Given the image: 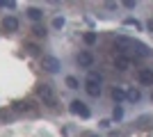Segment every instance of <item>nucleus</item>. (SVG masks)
Here are the masks:
<instances>
[{
    "label": "nucleus",
    "instance_id": "obj_1",
    "mask_svg": "<svg viewBox=\"0 0 153 137\" xmlns=\"http://www.w3.org/2000/svg\"><path fill=\"white\" fill-rule=\"evenodd\" d=\"M114 46L121 50V55H126V50H135L140 57H146L149 55V48L144 44H140V41H135V39H128V37H117Z\"/></svg>",
    "mask_w": 153,
    "mask_h": 137
},
{
    "label": "nucleus",
    "instance_id": "obj_2",
    "mask_svg": "<svg viewBox=\"0 0 153 137\" xmlns=\"http://www.w3.org/2000/svg\"><path fill=\"white\" fill-rule=\"evenodd\" d=\"M85 87H87V94L89 96H101V76L96 71H89V76H87V80H85Z\"/></svg>",
    "mask_w": 153,
    "mask_h": 137
},
{
    "label": "nucleus",
    "instance_id": "obj_3",
    "mask_svg": "<svg viewBox=\"0 0 153 137\" xmlns=\"http://www.w3.org/2000/svg\"><path fill=\"white\" fill-rule=\"evenodd\" d=\"M39 96H41L44 105H48V107H55V105H57V96H55V91H53L51 85H41L39 87Z\"/></svg>",
    "mask_w": 153,
    "mask_h": 137
},
{
    "label": "nucleus",
    "instance_id": "obj_4",
    "mask_svg": "<svg viewBox=\"0 0 153 137\" xmlns=\"http://www.w3.org/2000/svg\"><path fill=\"white\" fill-rule=\"evenodd\" d=\"M41 64H44V69H46V71H51V73H57L59 69H62L59 59H57V57H53V55H44Z\"/></svg>",
    "mask_w": 153,
    "mask_h": 137
},
{
    "label": "nucleus",
    "instance_id": "obj_5",
    "mask_svg": "<svg viewBox=\"0 0 153 137\" xmlns=\"http://www.w3.org/2000/svg\"><path fill=\"white\" fill-rule=\"evenodd\" d=\"M71 112H73V114H80L82 119H87V117L91 114V112H89V107H87V105H85L82 101H73V103H71Z\"/></svg>",
    "mask_w": 153,
    "mask_h": 137
},
{
    "label": "nucleus",
    "instance_id": "obj_6",
    "mask_svg": "<svg viewBox=\"0 0 153 137\" xmlns=\"http://www.w3.org/2000/svg\"><path fill=\"white\" fill-rule=\"evenodd\" d=\"M78 64L82 66V69H89V66L94 64V55H91L89 50H82L80 55H78Z\"/></svg>",
    "mask_w": 153,
    "mask_h": 137
},
{
    "label": "nucleus",
    "instance_id": "obj_7",
    "mask_svg": "<svg viewBox=\"0 0 153 137\" xmlns=\"http://www.w3.org/2000/svg\"><path fill=\"white\" fill-rule=\"evenodd\" d=\"M114 64H117V69H119V71H126L128 66H130V57L119 53V55H117V59H114Z\"/></svg>",
    "mask_w": 153,
    "mask_h": 137
},
{
    "label": "nucleus",
    "instance_id": "obj_8",
    "mask_svg": "<svg viewBox=\"0 0 153 137\" xmlns=\"http://www.w3.org/2000/svg\"><path fill=\"white\" fill-rule=\"evenodd\" d=\"M137 80H140L142 85H153V73L149 71V69H142V71L137 73Z\"/></svg>",
    "mask_w": 153,
    "mask_h": 137
},
{
    "label": "nucleus",
    "instance_id": "obj_9",
    "mask_svg": "<svg viewBox=\"0 0 153 137\" xmlns=\"http://www.w3.org/2000/svg\"><path fill=\"white\" fill-rule=\"evenodd\" d=\"M5 30L16 32V30H19V19H16V16H7L5 19Z\"/></svg>",
    "mask_w": 153,
    "mask_h": 137
},
{
    "label": "nucleus",
    "instance_id": "obj_10",
    "mask_svg": "<svg viewBox=\"0 0 153 137\" xmlns=\"http://www.w3.org/2000/svg\"><path fill=\"white\" fill-rule=\"evenodd\" d=\"M27 16H30L32 21H39L41 16H44V12H41L39 7H30V9H27Z\"/></svg>",
    "mask_w": 153,
    "mask_h": 137
},
{
    "label": "nucleus",
    "instance_id": "obj_11",
    "mask_svg": "<svg viewBox=\"0 0 153 137\" xmlns=\"http://www.w3.org/2000/svg\"><path fill=\"white\" fill-rule=\"evenodd\" d=\"M126 96H128V101H130V103H137V101L142 98V91H140V89H130Z\"/></svg>",
    "mask_w": 153,
    "mask_h": 137
},
{
    "label": "nucleus",
    "instance_id": "obj_12",
    "mask_svg": "<svg viewBox=\"0 0 153 137\" xmlns=\"http://www.w3.org/2000/svg\"><path fill=\"white\" fill-rule=\"evenodd\" d=\"M82 39H85V44H87V46H94L96 41H98V34H96V32H87Z\"/></svg>",
    "mask_w": 153,
    "mask_h": 137
},
{
    "label": "nucleus",
    "instance_id": "obj_13",
    "mask_svg": "<svg viewBox=\"0 0 153 137\" xmlns=\"http://www.w3.org/2000/svg\"><path fill=\"white\" fill-rule=\"evenodd\" d=\"M112 98H114V101H123V98H126V91L114 87V89H112Z\"/></svg>",
    "mask_w": 153,
    "mask_h": 137
},
{
    "label": "nucleus",
    "instance_id": "obj_14",
    "mask_svg": "<svg viewBox=\"0 0 153 137\" xmlns=\"http://www.w3.org/2000/svg\"><path fill=\"white\" fill-rule=\"evenodd\" d=\"M14 110H16V112H25V110H32V103H30V101H25V103H16V105H14Z\"/></svg>",
    "mask_w": 153,
    "mask_h": 137
},
{
    "label": "nucleus",
    "instance_id": "obj_15",
    "mask_svg": "<svg viewBox=\"0 0 153 137\" xmlns=\"http://www.w3.org/2000/svg\"><path fill=\"white\" fill-rule=\"evenodd\" d=\"M66 87H69V89H78V87H80V82H78V78H73V76H69V78H66Z\"/></svg>",
    "mask_w": 153,
    "mask_h": 137
},
{
    "label": "nucleus",
    "instance_id": "obj_16",
    "mask_svg": "<svg viewBox=\"0 0 153 137\" xmlns=\"http://www.w3.org/2000/svg\"><path fill=\"white\" fill-rule=\"evenodd\" d=\"M32 32L37 34V37H44V34H46V30H44L41 25H34V30H32Z\"/></svg>",
    "mask_w": 153,
    "mask_h": 137
},
{
    "label": "nucleus",
    "instance_id": "obj_17",
    "mask_svg": "<svg viewBox=\"0 0 153 137\" xmlns=\"http://www.w3.org/2000/svg\"><path fill=\"white\" fill-rule=\"evenodd\" d=\"M62 25H64V19H62V16H57V19L53 21V27H62Z\"/></svg>",
    "mask_w": 153,
    "mask_h": 137
},
{
    "label": "nucleus",
    "instance_id": "obj_18",
    "mask_svg": "<svg viewBox=\"0 0 153 137\" xmlns=\"http://www.w3.org/2000/svg\"><path fill=\"white\" fill-rule=\"evenodd\" d=\"M123 23H126V25H135V30L140 27V23H137V21H135V19H126V21H123Z\"/></svg>",
    "mask_w": 153,
    "mask_h": 137
},
{
    "label": "nucleus",
    "instance_id": "obj_19",
    "mask_svg": "<svg viewBox=\"0 0 153 137\" xmlns=\"http://www.w3.org/2000/svg\"><path fill=\"white\" fill-rule=\"evenodd\" d=\"M123 117V110L121 107H114V119H121Z\"/></svg>",
    "mask_w": 153,
    "mask_h": 137
},
{
    "label": "nucleus",
    "instance_id": "obj_20",
    "mask_svg": "<svg viewBox=\"0 0 153 137\" xmlns=\"http://www.w3.org/2000/svg\"><path fill=\"white\" fill-rule=\"evenodd\" d=\"M146 27H149V30H151V32H153V19L149 21V25H146Z\"/></svg>",
    "mask_w": 153,
    "mask_h": 137
},
{
    "label": "nucleus",
    "instance_id": "obj_21",
    "mask_svg": "<svg viewBox=\"0 0 153 137\" xmlns=\"http://www.w3.org/2000/svg\"><path fill=\"white\" fill-rule=\"evenodd\" d=\"M89 137H96V135H89Z\"/></svg>",
    "mask_w": 153,
    "mask_h": 137
},
{
    "label": "nucleus",
    "instance_id": "obj_22",
    "mask_svg": "<svg viewBox=\"0 0 153 137\" xmlns=\"http://www.w3.org/2000/svg\"><path fill=\"white\" fill-rule=\"evenodd\" d=\"M151 98H153V94H151Z\"/></svg>",
    "mask_w": 153,
    "mask_h": 137
}]
</instances>
